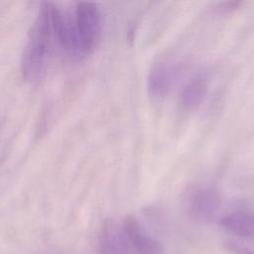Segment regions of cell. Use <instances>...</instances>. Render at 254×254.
Here are the masks:
<instances>
[{
  "mask_svg": "<svg viewBox=\"0 0 254 254\" xmlns=\"http://www.w3.org/2000/svg\"><path fill=\"white\" fill-rule=\"evenodd\" d=\"M221 204V196L215 187L204 185L192 188L185 198V209L190 219L202 224L213 219Z\"/></svg>",
  "mask_w": 254,
  "mask_h": 254,
  "instance_id": "cell-2",
  "label": "cell"
},
{
  "mask_svg": "<svg viewBox=\"0 0 254 254\" xmlns=\"http://www.w3.org/2000/svg\"><path fill=\"white\" fill-rule=\"evenodd\" d=\"M242 5V2H237V1H228V2H222L218 4V11L222 13H227V12H232L235 9L239 8V6Z\"/></svg>",
  "mask_w": 254,
  "mask_h": 254,
  "instance_id": "cell-11",
  "label": "cell"
},
{
  "mask_svg": "<svg viewBox=\"0 0 254 254\" xmlns=\"http://www.w3.org/2000/svg\"><path fill=\"white\" fill-rule=\"evenodd\" d=\"M74 20L85 56L96 49L101 34V16L93 2H77L74 8Z\"/></svg>",
  "mask_w": 254,
  "mask_h": 254,
  "instance_id": "cell-4",
  "label": "cell"
},
{
  "mask_svg": "<svg viewBox=\"0 0 254 254\" xmlns=\"http://www.w3.org/2000/svg\"><path fill=\"white\" fill-rule=\"evenodd\" d=\"M122 227L128 238L131 251L135 254H163V246L160 241L149 234L134 215L125 216Z\"/></svg>",
  "mask_w": 254,
  "mask_h": 254,
  "instance_id": "cell-5",
  "label": "cell"
},
{
  "mask_svg": "<svg viewBox=\"0 0 254 254\" xmlns=\"http://www.w3.org/2000/svg\"><path fill=\"white\" fill-rule=\"evenodd\" d=\"M52 22L55 42L70 58L80 60L85 56L75 25L74 15L52 3Z\"/></svg>",
  "mask_w": 254,
  "mask_h": 254,
  "instance_id": "cell-3",
  "label": "cell"
},
{
  "mask_svg": "<svg viewBox=\"0 0 254 254\" xmlns=\"http://www.w3.org/2000/svg\"><path fill=\"white\" fill-rule=\"evenodd\" d=\"M219 224L226 231L242 238L254 236V214L239 210L231 212L219 220Z\"/></svg>",
  "mask_w": 254,
  "mask_h": 254,
  "instance_id": "cell-8",
  "label": "cell"
},
{
  "mask_svg": "<svg viewBox=\"0 0 254 254\" xmlns=\"http://www.w3.org/2000/svg\"><path fill=\"white\" fill-rule=\"evenodd\" d=\"M207 92L205 79L196 77L188 82L180 94V105L184 110H193L200 105Z\"/></svg>",
  "mask_w": 254,
  "mask_h": 254,
  "instance_id": "cell-9",
  "label": "cell"
},
{
  "mask_svg": "<svg viewBox=\"0 0 254 254\" xmlns=\"http://www.w3.org/2000/svg\"><path fill=\"white\" fill-rule=\"evenodd\" d=\"M178 75V67L171 62H160L153 65L148 75V90L151 96L161 98L168 94Z\"/></svg>",
  "mask_w": 254,
  "mask_h": 254,
  "instance_id": "cell-7",
  "label": "cell"
},
{
  "mask_svg": "<svg viewBox=\"0 0 254 254\" xmlns=\"http://www.w3.org/2000/svg\"><path fill=\"white\" fill-rule=\"evenodd\" d=\"M225 248L231 254H254V251L236 241H228L225 244Z\"/></svg>",
  "mask_w": 254,
  "mask_h": 254,
  "instance_id": "cell-10",
  "label": "cell"
},
{
  "mask_svg": "<svg viewBox=\"0 0 254 254\" xmlns=\"http://www.w3.org/2000/svg\"><path fill=\"white\" fill-rule=\"evenodd\" d=\"M100 254H130L131 247L122 225L113 219H106L98 233Z\"/></svg>",
  "mask_w": 254,
  "mask_h": 254,
  "instance_id": "cell-6",
  "label": "cell"
},
{
  "mask_svg": "<svg viewBox=\"0 0 254 254\" xmlns=\"http://www.w3.org/2000/svg\"><path fill=\"white\" fill-rule=\"evenodd\" d=\"M55 41L52 22V2H44L29 33L21 61L23 78L38 83L45 75Z\"/></svg>",
  "mask_w": 254,
  "mask_h": 254,
  "instance_id": "cell-1",
  "label": "cell"
}]
</instances>
